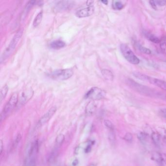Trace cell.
Masks as SVG:
<instances>
[{"mask_svg": "<svg viewBox=\"0 0 166 166\" xmlns=\"http://www.w3.org/2000/svg\"><path fill=\"white\" fill-rule=\"evenodd\" d=\"M19 96L18 93H14L3 108L1 114V122L7 119L11 113L14 109L18 105Z\"/></svg>", "mask_w": 166, "mask_h": 166, "instance_id": "3957f363", "label": "cell"}, {"mask_svg": "<svg viewBox=\"0 0 166 166\" xmlns=\"http://www.w3.org/2000/svg\"><path fill=\"white\" fill-rule=\"evenodd\" d=\"M95 7L93 6H89L86 8H83L78 10L76 12V15L79 18H85L89 17L93 15L95 12Z\"/></svg>", "mask_w": 166, "mask_h": 166, "instance_id": "7c38bea8", "label": "cell"}, {"mask_svg": "<svg viewBox=\"0 0 166 166\" xmlns=\"http://www.w3.org/2000/svg\"><path fill=\"white\" fill-rule=\"evenodd\" d=\"M143 34L145 37L153 43H159L160 40L155 35L147 31H144Z\"/></svg>", "mask_w": 166, "mask_h": 166, "instance_id": "2e32d148", "label": "cell"}, {"mask_svg": "<svg viewBox=\"0 0 166 166\" xmlns=\"http://www.w3.org/2000/svg\"><path fill=\"white\" fill-rule=\"evenodd\" d=\"M156 6H164L166 5V1H154Z\"/></svg>", "mask_w": 166, "mask_h": 166, "instance_id": "f1b7e54d", "label": "cell"}, {"mask_svg": "<svg viewBox=\"0 0 166 166\" xmlns=\"http://www.w3.org/2000/svg\"><path fill=\"white\" fill-rule=\"evenodd\" d=\"M88 166H96V165L95 163H91Z\"/></svg>", "mask_w": 166, "mask_h": 166, "instance_id": "d590c367", "label": "cell"}, {"mask_svg": "<svg viewBox=\"0 0 166 166\" xmlns=\"http://www.w3.org/2000/svg\"><path fill=\"white\" fill-rule=\"evenodd\" d=\"M104 124L109 131H114V125L113 123L111 121H110V120H105L104 121Z\"/></svg>", "mask_w": 166, "mask_h": 166, "instance_id": "603a6c76", "label": "cell"}, {"mask_svg": "<svg viewBox=\"0 0 166 166\" xmlns=\"http://www.w3.org/2000/svg\"><path fill=\"white\" fill-rule=\"evenodd\" d=\"M160 112L161 114H162V115L166 118V108L162 109Z\"/></svg>", "mask_w": 166, "mask_h": 166, "instance_id": "4dcf8cb0", "label": "cell"}, {"mask_svg": "<svg viewBox=\"0 0 166 166\" xmlns=\"http://www.w3.org/2000/svg\"><path fill=\"white\" fill-rule=\"evenodd\" d=\"M22 136L20 135V133H19L16 137V138H15V140L14 141L13 143V147L14 148L17 147L19 143L20 142V140L22 139Z\"/></svg>", "mask_w": 166, "mask_h": 166, "instance_id": "d4e9b609", "label": "cell"}, {"mask_svg": "<svg viewBox=\"0 0 166 166\" xmlns=\"http://www.w3.org/2000/svg\"><path fill=\"white\" fill-rule=\"evenodd\" d=\"M23 31L21 30L18 31L16 33L14 36L12 38L11 41L9 43L8 47L6 48V49L4 50L1 58V62H2L5 61L9 58L10 56L11 55L15 50L17 47V44H18V43L20 41V38L23 36Z\"/></svg>", "mask_w": 166, "mask_h": 166, "instance_id": "7a4b0ae2", "label": "cell"}, {"mask_svg": "<svg viewBox=\"0 0 166 166\" xmlns=\"http://www.w3.org/2000/svg\"><path fill=\"white\" fill-rule=\"evenodd\" d=\"M151 138L154 143L157 147H159L160 145V137L159 135L156 132L151 133Z\"/></svg>", "mask_w": 166, "mask_h": 166, "instance_id": "d6986e66", "label": "cell"}, {"mask_svg": "<svg viewBox=\"0 0 166 166\" xmlns=\"http://www.w3.org/2000/svg\"><path fill=\"white\" fill-rule=\"evenodd\" d=\"M73 74L72 69H59L49 74L48 76L50 78L55 80H65L71 78Z\"/></svg>", "mask_w": 166, "mask_h": 166, "instance_id": "8992f818", "label": "cell"}, {"mask_svg": "<svg viewBox=\"0 0 166 166\" xmlns=\"http://www.w3.org/2000/svg\"><path fill=\"white\" fill-rule=\"evenodd\" d=\"M137 47L140 52L145 54L150 55L151 54V51L147 48L139 44H137Z\"/></svg>", "mask_w": 166, "mask_h": 166, "instance_id": "cb8c5ba5", "label": "cell"}, {"mask_svg": "<svg viewBox=\"0 0 166 166\" xmlns=\"http://www.w3.org/2000/svg\"><path fill=\"white\" fill-rule=\"evenodd\" d=\"M34 92L31 88L23 91L19 97L18 106L21 107L26 104L33 96Z\"/></svg>", "mask_w": 166, "mask_h": 166, "instance_id": "9c48e42d", "label": "cell"}, {"mask_svg": "<svg viewBox=\"0 0 166 166\" xmlns=\"http://www.w3.org/2000/svg\"><path fill=\"white\" fill-rule=\"evenodd\" d=\"M79 160L78 159H75V160H74L73 162L72 165L73 166H76L78 165Z\"/></svg>", "mask_w": 166, "mask_h": 166, "instance_id": "836d02e7", "label": "cell"}, {"mask_svg": "<svg viewBox=\"0 0 166 166\" xmlns=\"http://www.w3.org/2000/svg\"><path fill=\"white\" fill-rule=\"evenodd\" d=\"M160 156L162 163H164L166 165V154L160 153Z\"/></svg>", "mask_w": 166, "mask_h": 166, "instance_id": "f546056e", "label": "cell"}, {"mask_svg": "<svg viewBox=\"0 0 166 166\" xmlns=\"http://www.w3.org/2000/svg\"><path fill=\"white\" fill-rule=\"evenodd\" d=\"M58 148L59 147H58L57 148H54L49 155L47 160V163L48 164H52L54 163L57 158H58L59 155V150Z\"/></svg>", "mask_w": 166, "mask_h": 166, "instance_id": "4fadbf2b", "label": "cell"}, {"mask_svg": "<svg viewBox=\"0 0 166 166\" xmlns=\"http://www.w3.org/2000/svg\"><path fill=\"white\" fill-rule=\"evenodd\" d=\"M102 75L106 80L109 82H112L114 79V75L110 70L106 69H102Z\"/></svg>", "mask_w": 166, "mask_h": 166, "instance_id": "e0dca14e", "label": "cell"}, {"mask_svg": "<svg viewBox=\"0 0 166 166\" xmlns=\"http://www.w3.org/2000/svg\"><path fill=\"white\" fill-rule=\"evenodd\" d=\"M106 93L104 90L97 87L91 88L85 95V98L93 101H99L103 99L106 96Z\"/></svg>", "mask_w": 166, "mask_h": 166, "instance_id": "52a82bcc", "label": "cell"}, {"mask_svg": "<svg viewBox=\"0 0 166 166\" xmlns=\"http://www.w3.org/2000/svg\"><path fill=\"white\" fill-rule=\"evenodd\" d=\"M159 43L161 48L163 50H165L166 48V37L163 38L161 40H160Z\"/></svg>", "mask_w": 166, "mask_h": 166, "instance_id": "4316f807", "label": "cell"}, {"mask_svg": "<svg viewBox=\"0 0 166 166\" xmlns=\"http://www.w3.org/2000/svg\"><path fill=\"white\" fill-rule=\"evenodd\" d=\"M132 139H133V137H132V134L130 132H127L124 137V139L126 141H127L129 142H132Z\"/></svg>", "mask_w": 166, "mask_h": 166, "instance_id": "484cf974", "label": "cell"}, {"mask_svg": "<svg viewBox=\"0 0 166 166\" xmlns=\"http://www.w3.org/2000/svg\"><path fill=\"white\" fill-rule=\"evenodd\" d=\"M38 151H39L38 141L37 140H35L32 142L28 148L25 157V166L36 165Z\"/></svg>", "mask_w": 166, "mask_h": 166, "instance_id": "6da1fadb", "label": "cell"}, {"mask_svg": "<svg viewBox=\"0 0 166 166\" xmlns=\"http://www.w3.org/2000/svg\"><path fill=\"white\" fill-rule=\"evenodd\" d=\"M43 17V12L41 11L36 16L34 20H33V25L34 27H37L41 24Z\"/></svg>", "mask_w": 166, "mask_h": 166, "instance_id": "ffe728a7", "label": "cell"}, {"mask_svg": "<svg viewBox=\"0 0 166 166\" xmlns=\"http://www.w3.org/2000/svg\"><path fill=\"white\" fill-rule=\"evenodd\" d=\"M120 49L122 55L128 62L132 65L139 64L140 60L136 56L127 44L122 43L120 46Z\"/></svg>", "mask_w": 166, "mask_h": 166, "instance_id": "5b68a950", "label": "cell"}, {"mask_svg": "<svg viewBox=\"0 0 166 166\" xmlns=\"http://www.w3.org/2000/svg\"><path fill=\"white\" fill-rule=\"evenodd\" d=\"M125 4V1L115 0L112 2V7L115 10H121L124 7Z\"/></svg>", "mask_w": 166, "mask_h": 166, "instance_id": "ac0fdd59", "label": "cell"}, {"mask_svg": "<svg viewBox=\"0 0 166 166\" xmlns=\"http://www.w3.org/2000/svg\"><path fill=\"white\" fill-rule=\"evenodd\" d=\"M128 82L132 88L141 94L149 95L150 96H156L157 95L158 96L159 95V94H158V92L152 90L150 88L144 86L143 85L140 84L138 83H136L132 79H129Z\"/></svg>", "mask_w": 166, "mask_h": 166, "instance_id": "ba28073f", "label": "cell"}, {"mask_svg": "<svg viewBox=\"0 0 166 166\" xmlns=\"http://www.w3.org/2000/svg\"><path fill=\"white\" fill-rule=\"evenodd\" d=\"M0 142H1V143H1L0 144V154L2 155L3 150V144L2 140H1Z\"/></svg>", "mask_w": 166, "mask_h": 166, "instance_id": "1f68e13d", "label": "cell"}, {"mask_svg": "<svg viewBox=\"0 0 166 166\" xmlns=\"http://www.w3.org/2000/svg\"><path fill=\"white\" fill-rule=\"evenodd\" d=\"M65 45L66 43L65 42L62 40H58L51 42L50 44V47L54 50H59L65 47Z\"/></svg>", "mask_w": 166, "mask_h": 166, "instance_id": "9a60e30c", "label": "cell"}, {"mask_svg": "<svg viewBox=\"0 0 166 166\" xmlns=\"http://www.w3.org/2000/svg\"><path fill=\"white\" fill-rule=\"evenodd\" d=\"M65 140V135L62 133H61L56 137V138L55 142L56 146L59 147L62 145V144L64 142Z\"/></svg>", "mask_w": 166, "mask_h": 166, "instance_id": "7402d4cb", "label": "cell"}, {"mask_svg": "<svg viewBox=\"0 0 166 166\" xmlns=\"http://www.w3.org/2000/svg\"><path fill=\"white\" fill-rule=\"evenodd\" d=\"M96 105L94 101H90L85 108V113L88 116L93 115L96 110Z\"/></svg>", "mask_w": 166, "mask_h": 166, "instance_id": "5bb4252c", "label": "cell"}, {"mask_svg": "<svg viewBox=\"0 0 166 166\" xmlns=\"http://www.w3.org/2000/svg\"><path fill=\"white\" fill-rule=\"evenodd\" d=\"M115 136L114 133V131H109V139L111 142H113L115 140Z\"/></svg>", "mask_w": 166, "mask_h": 166, "instance_id": "83f0119b", "label": "cell"}, {"mask_svg": "<svg viewBox=\"0 0 166 166\" xmlns=\"http://www.w3.org/2000/svg\"><path fill=\"white\" fill-rule=\"evenodd\" d=\"M8 91V86L7 85H5V86L2 88L0 92V101L1 102L7 96V94Z\"/></svg>", "mask_w": 166, "mask_h": 166, "instance_id": "44dd1931", "label": "cell"}, {"mask_svg": "<svg viewBox=\"0 0 166 166\" xmlns=\"http://www.w3.org/2000/svg\"><path fill=\"white\" fill-rule=\"evenodd\" d=\"M57 110V108L56 106H53L51 107V108L45 113V114H43L41 117V119L38 120V127H41L42 126L44 125L45 124L47 123L51 118L53 117L54 114H55Z\"/></svg>", "mask_w": 166, "mask_h": 166, "instance_id": "30bf717a", "label": "cell"}, {"mask_svg": "<svg viewBox=\"0 0 166 166\" xmlns=\"http://www.w3.org/2000/svg\"><path fill=\"white\" fill-rule=\"evenodd\" d=\"M133 75L134 77L140 80L148 82L166 91V82L165 81L158 79L152 78V77L144 75L143 74L138 72H133Z\"/></svg>", "mask_w": 166, "mask_h": 166, "instance_id": "277c9868", "label": "cell"}, {"mask_svg": "<svg viewBox=\"0 0 166 166\" xmlns=\"http://www.w3.org/2000/svg\"><path fill=\"white\" fill-rule=\"evenodd\" d=\"M75 5V2L72 1H62L56 3L55 9L57 11H63L72 8Z\"/></svg>", "mask_w": 166, "mask_h": 166, "instance_id": "8fae6325", "label": "cell"}, {"mask_svg": "<svg viewBox=\"0 0 166 166\" xmlns=\"http://www.w3.org/2000/svg\"><path fill=\"white\" fill-rule=\"evenodd\" d=\"M150 5H151V7H153V8L155 9L156 8L157 6L155 5L154 1H150Z\"/></svg>", "mask_w": 166, "mask_h": 166, "instance_id": "d6a6232c", "label": "cell"}, {"mask_svg": "<svg viewBox=\"0 0 166 166\" xmlns=\"http://www.w3.org/2000/svg\"><path fill=\"white\" fill-rule=\"evenodd\" d=\"M101 2H102L103 4H104V5H107L108 3V1H106V0H104V1H101Z\"/></svg>", "mask_w": 166, "mask_h": 166, "instance_id": "e575fe53", "label": "cell"}]
</instances>
